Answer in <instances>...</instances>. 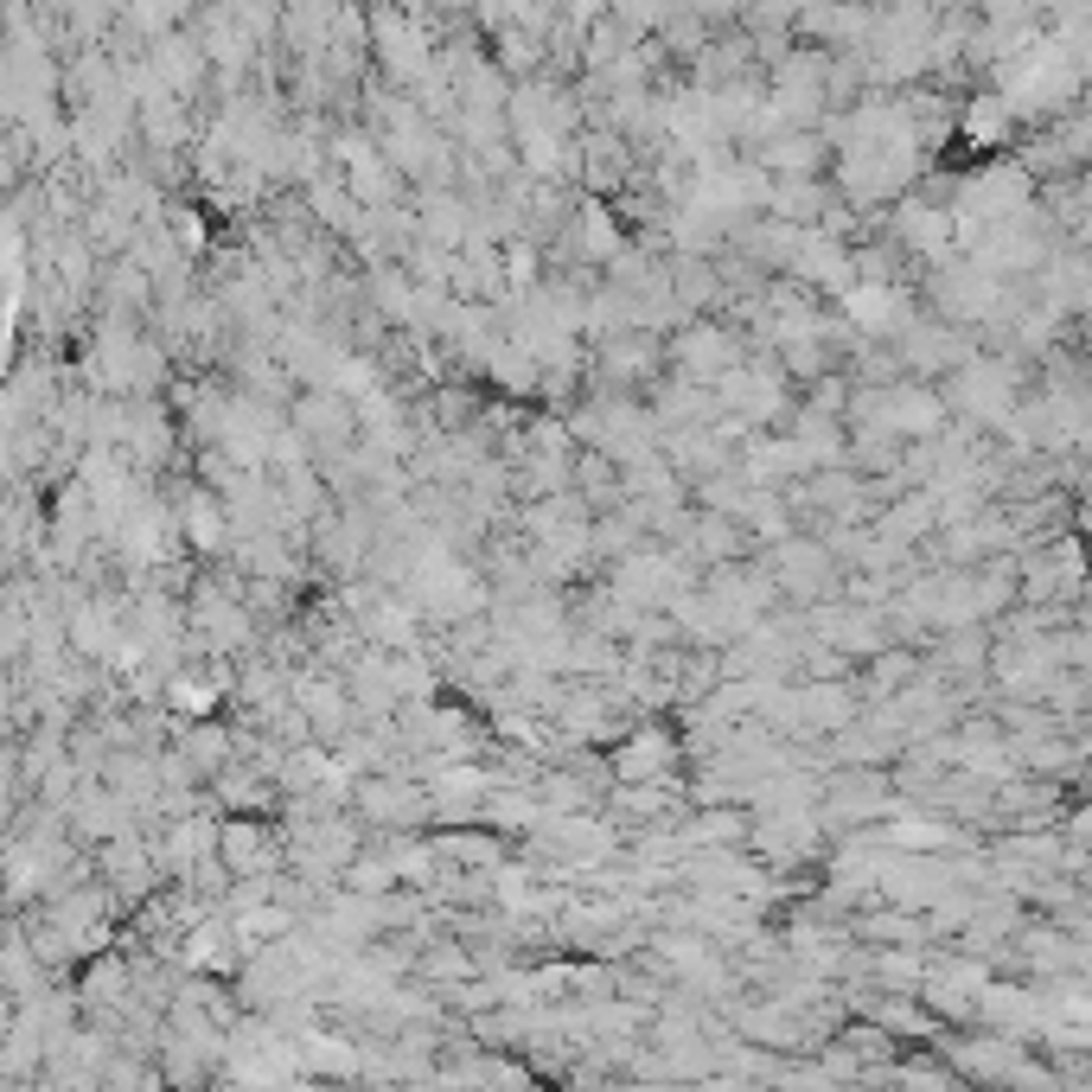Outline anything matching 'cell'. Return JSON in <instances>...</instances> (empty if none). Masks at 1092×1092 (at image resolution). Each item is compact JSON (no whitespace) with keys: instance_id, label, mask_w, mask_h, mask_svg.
I'll return each instance as SVG.
<instances>
[{"instance_id":"obj_1","label":"cell","mask_w":1092,"mask_h":1092,"mask_svg":"<svg viewBox=\"0 0 1092 1092\" xmlns=\"http://www.w3.org/2000/svg\"><path fill=\"white\" fill-rule=\"evenodd\" d=\"M665 754H671V748H665V735H639L633 748H620V780H652Z\"/></svg>"},{"instance_id":"obj_2","label":"cell","mask_w":1092,"mask_h":1092,"mask_svg":"<svg viewBox=\"0 0 1092 1092\" xmlns=\"http://www.w3.org/2000/svg\"><path fill=\"white\" fill-rule=\"evenodd\" d=\"M185 537H192V543H217V537H224V518H217L211 499H192V505H185Z\"/></svg>"},{"instance_id":"obj_3","label":"cell","mask_w":1092,"mask_h":1092,"mask_svg":"<svg viewBox=\"0 0 1092 1092\" xmlns=\"http://www.w3.org/2000/svg\"><path fill=\"white\" fill-rule=\"evenodd\" d=\"M850 313H857V320H882V313H889V294H857Z\"/></svg>"}]
</instances>
